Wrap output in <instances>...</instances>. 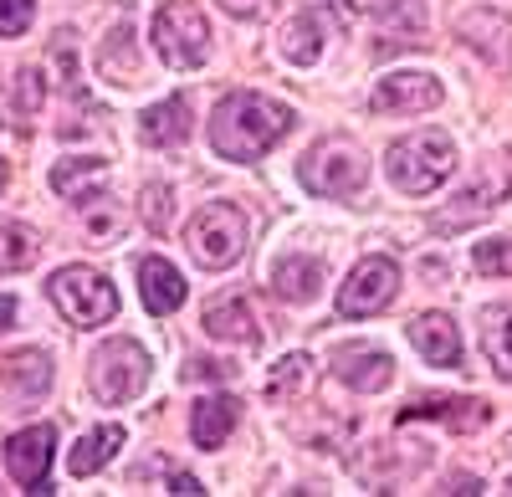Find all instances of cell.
Here are the masks:
<instances>
[{"label": "cell", "mask_w": 512, "mask_h": 497, "mask_svg": "<svg viewBox=\"0 0 512 497\" xmlns=\"http://www.w3.org/2000/svg\"><path fill=\"white\" fill-rule=\"evenodd\" d=\"M52 446L57 431L52 426H26L6 441V467L26 492H47V472H52Z\"/></svg>", "instance_id": "cell-10"}, {"label": "cell", "mask_w": 512, "mask_h": 497, "mask_svg": "<svg viewBox=\"0 0 512 497\" xmlns=\"http://www.w3.org/2000/svg\"><path fill=\"white\" fill-rule=\"evenodd\" d=\"M221 6H226V11H236V16H267V11L277 6V0H221Z\"/></svg>", "instance_id": "cell-33"}, {"label": "cell", "mask_w": 512, "mask_h": 497, "mask_svg": "<svg viewBox=\"0 0 512 497\" xmlns=\"http://www.w3.org/2000/svg\"><path fill=\"white\" fill-rule=\"evenodd\" d=\"M123 446V426H98V431H88L77 446H72V457H67V472L72 477H93V472H103L108 462H113V451Z\"/></svg>", "instance_id": "cell-20"}, {"label": "cell", "mask_w": 512, "mask_h": 497, "mask_svg": "<svg viewBox=\"0 0 512 497\" xmlns=\"http://www.w3.org/2000/svg\"><path fill=\"white\" fill-rule=\"evenodd\" d=\"M164 200H169V190H164V185H149V190H144V216H149V226H154V231H169Z\"/></svg>", "instance_id": "cell-32"}, {"label": "cell", "mask_w": 512, "mask_h": 497, "mask_svg": "<svg viewBox=\"0 0 512 497\" xmlns=\"http://www.w3.org/2000/svg\"><path fill=\"white\" fill-rule=\"evenodd\" d=\"M236 421H241V400H236V395H205V400H195L190 436H195V446L216 451V446H226V441H231Z\"/></svg>", "instance_id": "cell-15"}, {"label": "cell", "mask_w": 512, "mask_h": 497, "mask_svg": "<svg viewBox=\"0 0 512 497\" xmlns=\"http://www.w3.org/2000/svg\"><path fill=\"white\" fill-rule=\"evenodd\" d=\"M6 385H11V395H41L52 385V359L36 354V349L6 359Z\"/></svg>", "instance_id": "cell-23"}, {"label": "cell", "mask_w": 512, "mask_h": 497, "mask_svg": "<svg viewBox=\"0 0 512 497\" xmlns=\"http://www.w3.org/2000/svg\"><path fill=\"white\" fill-rule=\"evenodd\" d=\"M93 170H103V159H67V164H57V170H52V190L72 200L77 195V180L93 175Z\"/></svg>", "instance_id": "cell-27"}, {"label": "cell", "mask_w": 512, "mask_h": 497, "mask_svg": "<svg viewBox=\"0 0 512 497\" xmlns=\"http://www.w3.org/2000/svg\"><path fill=\"white\" fill-rule=\"evenodd\" d=\"M47 293H52V308L72 323V328H98L118 313V293H113V282L98 277L93 267H62L52 282H47Z\"/></svg>", "instance_id": "cell-4"}, {"label": "cell", "mask_w": 512, "mask_h": 497, "mask_svg": "<svg viewBox=\"0 0 512 497\" xmlns=\"http://www.w3.org/2000/svg\"><path fill=\"white\" fill-rule=\"evenodd\" d=\"M349 6L364 11V16H374V21H395L405 31L420 26V0H349Z\"/></svg>", "instance_id": "cell-26"}, {"label": "cell", "mask_w": 512, "mask_h": 497, "mask_svg": "<svg viewBox=\"0 0 512 497\" xmlns=\"http://www.w3.org/2000/svg\"><path fill=\"white\" fill-rule=\"evenodd\" d=\"M369 103L374 113H420V108L441 103V82L431 72H390V77H379Z\"/></svg>", "instance_id": "cell-12"}, {"label": "cell", "mask_w": 512, "mask_h": 497, "mask_svg": "<svg viewBox=\"0 0 512 497\" xmlns=\"http://www.w3.org/2000/svg\"><path fill=\"white\" fill-rule=\"evenodd\" d=\"M333 380H344L349 390H364V395H374V390H384L390 385V375H395V359L384 354L379 344H344V349H333Z\"/></svg>", "instance_id": "cell-11"}, {"label": "cell", "mask_w": 512, "mask_h": 497, "mask_svg": "<svg viewBox=\"0 0 512 497\" xmlns=\"http://www.w3.org/2000/svg\"><path fill=\"white\" fill-rule=\"evenodd\" d=\"M200 328L210 339H226V344H256L262 334H256V318H251V308L241 303V298H221V303H210L205 308V318H200Z\"/></svg>", "instance_id": "cell-18"}, {"label": "cell", "mask_w": 512, "mask_h": 497, "mask_svg": "<svg viewBox=\"0 0 512 497\" xmlns=\"http://www.w3.org/2000/svg\"><path fill=\"white\" fill-rule=\"evenodd\" d=\"M139 134H144L154 149H180V144L190 139V103H185V98L154 103V108L139 118Z\"/></svg>", "instance_id": "cell-17"}, {"label": "cell", "mask_w": 512, "mask_h": 497, "mask_svg": "<svg viewBox=\"0 0 512 497\" xmlns=\"http://www.w3.org/2000/svg\"><path fill=\"white\" fill-rule=\"evenodd\" d=\"M6 180H11V164H6V159H0V190H6Z\"/></svg>", "instance_id": "cell-36"}, {"label": "cell", "mask_w": 512, "mask_h": 497, "mask_svg": "<svg viewBox=\"0 0 512 497\" xmlns=\"http://www.w3.org/2000/svg\"><path fill=\"white\" fill-rule=\"evenodd\" d=\"M36 16V0H0V36H21Z\"/></svg>", "instance_id": "cell-29"}, {"label": "cell", "mask_w": 512, "mask_h": 497, "mask_svg": "<svg viewBox=\"0 0 512 497\" xmlns=\"http://www.w3.org/2000/svg\"><path fill=\"white\" fill-rule=\"evenodd\" d=\"M395 293H400V267L390 257H364L349 272V282L338 287V313L344 318H369L379 308H390Z\"/></svg>", "instance_id": "cell-8"}, {"label": "cell", "mask_w": 512, "mask_h": 497, "mask_svg": "<svg viewBox=\"0 0 512 497\" xmlns=\"http://www.w3.org/2000/svg\"><path fill=\"white\" fill-rule=\"evenodd\" d=\"M88 385L103 405H123V400H134L144 385H149V354L139 344H128V339H108L93 364H88Z\"/></svg>", "instance_id": "cell-6"}, {"label": "cell", "mask_w": 512, "mask_h": 497, "mask_svg": "<svg viewBox=\"0 0 512 497\" xmlns=\"http://www.w3.org/2000/svg\"><path fill=\"white\" fill-rule=\"evenodd\" d=\"M164 492H185V497H195V492H205V487H200V477H190V472H175Z\"/></svg>", "instance_id": "cell-34"}, {"label": "cell", "mask_w": 512, "mask_h": 497, "mask_svg": "<svg viewBox=\"0 0 512 497\" xmlns=\"http://www.w3.org/2000/svg\"><path fill=\"white\" fill-rule=\"evenodd\" d=\"M154 47H159V57L169 67H180V72L205 67L210 26H205V16L190 6V0H169V6H159V16H154Z\"/></svg>", "instance_id": "cell-5"}, {"label": "cell", "mask_w": 512, "mask_h": 497, "mask_svg": "<svg viewBox=\"0 0 512 497\" xmlns=\"http://www.w3.org/2000/svg\"><path fill=\"white\" fill-rule=\"evenodd\" d=\"M190 252L200 267H231L241 252H246V216L236 211V205L216 200V205H205V211L190 221Z\"/></svg>", "instance_id": "cell-7"}, {"label": "cell", "mask_w": 512, "mask_h": 497, "mask_svg": "<svg viewBox=\"0 0 512 497\" xmlns=\"http://www.w3.org/2000/svg\"><path fill=\"white\" fill-rule=\"evenodd\" d=\"M507 492H512V477H507Z\"/></svg>", "instance_id": "cell-37"}, {"label": "cell", "mask_w": 512, "mask_h": 497, "mask_svg": "<svg viewBox=\"0 0 512 497\" xmlns=\"http://www.w3.org/2000/svg\"><path fill=\"white\" fill-rule=\"evenodd\" d=\"M282 52H287V62H297V67H313V62L323 57V21H318L313 11H303V16L287 26Z\"/></svg>", "instance_id": "cell-21"}, {"label": "cell", "mask_w": 512, "mask_h": 497, "mask_svg": "<svg viewBox=\"0 0 512 497\" xmlns=\"http://www.w3.org/2000/svg\"><path fill=\"white\" fill-rule=\"evenodd\" d=\"M477 272H512V241H477Z\"/></svg>", "instance_id": "cell-31"}, {"label": "cell", "mask_w": 512, "mask_h": 497, "mask_svg": "<svg viewBox=\"0 0 512 497\" xmlns=\"http://www.w3.org/2000/svg\"><path fill=\"white\" fill-rule=\"evenodd\" d=\"M308 359L303 354H287L282 364H277V385H272V400H282L287 390H303L308 385V369H303Z\"/></svg>", "instance_id": "cell-30"}, {"label": "cell", "mask_w": 512, "mask_h": 497, "mask_svg": "<svg viewBox=\"0 0 512 497\" xmlns=\"http://www.w3.org/2000/svg\"><path fill=\"white\" fill-rule=\"evenodd\" d=\"M384 170H390V180L405 190V195H431L451 180L456 170V144L451 134L441 129H420V134H405L390 159H384Z\"/></svg>", "instance_id": "cell-2"}, {"label": "cell", "mask_w": 512, "mask_h": 497, "mask_svg": "<svg viewBox=\"0 0 512 497\" xmlns=\"http://www.w3.org/2000/svg\"><path fill=\"white\" fill-rule=\"evenodd\" d=\"M410 421H446L451 431H477V426H487V405L461 400V395H425L400 410V426H410Z\"/></svg>", "instance_id": "cell-14"}, {"label": "cell", "mask_w": 512, "mask_h": 497, "mask_svg": "<svg viewBox=\"0 0 512 497\" xmlns=\"http://www.w3.org/2000/svg\"><path fill=\"white\" fill-rule=\"evenodd\" d=\"M139 293H144V308L154 318L164 313H175L185 303V277L175 272V262H164V257H144L139 262Z\"/></svg>", "instance_id": "cell-16"}, {"label": "cell", "mask_w": 512, "mask_h": 497, "mask_svg": "<svg viewBox=\"0 0 512 497\" xmlns=\"http://www.w3.org/2000/svg\"><path fill=\"white\" fill-rule=\"evenodd\" d=\"M82 216H88L93 236H103V241H113V236H118V226H123V211H118V205H113L108 195H98V205H88Z\"/></svg>", "instance_id": "cell-28"}, {"label": "cell", "mask_w": 512, "mask_h": 497, "mask_svg": "<svg viewBox=\"0 0 512 497\" xmlns=\"http://www.w3.org/2000/svg\"><path fill=\"white\" fill-rule=\"evenodd\" d=\"M297 180H303L313 195L323 200H344V195H359L364 180H369V159L364 149H354L349 139H323L303 154L297 164Z\"/></svg>", "instance_id": "cell-3"}, {"label": "cell", "mask_w": 512, "mask_h": 497, "mask_svg": "<svg viewBox=\"0 0 512 497\" xmlns=\"http://www.w3.org/2000/svg\"><path fill=\"white\" fill-rule=\"evenodd\" d=\"M410 344L420 349L425 364L461 369V334H456V323H451L446 313H420V318H410Z\"/></svg>", "instance_id": "cell-13"}, {"label": "cell", "mask_w": 512, "mask_h": 497, "mask_svg": "<svg viewBox=\"0 0 512 497\" xmlns=\"http://www.w3.org/2000/svg\"><path fill=\"white\" fill-rule=\"evenodd\" d=\"M41 257V241L21 221H0V272H26Z\"/></svg>", "instance_id": "cell-22"}, {"label": "cell", "mask_w": 512, "mask_h": 497, "mask_svg": "<svg viewBox=\"0 0 512 497\" xmlns=\"http://www.w3.org/2000/svg\"><path fill=\"white\" fill-rule=\"evenodd\" d=\"M292 129V108L262 93H226L216 103V118H210V149L221 159L251 164L262 159L282 134Z\"/></svg>", "instance_id": "cell-1"}, {"label": "cell", "mask_w": 512, "mask_h": 497, "mask_svg": "<svg viewBox=\"0 0 512 497\" xmlns=\"http://www.w3.org/2000/svg\"><path fill=\"white\" fill-rule=\"evenodd\" d=\"M482 344H487V359L502 380H512V308H492L487 323H482Z\"/></svg>", "instance_id": "cell-24"}, {"label": "cell", "mask_w": 512, "mask_h": 497, "mask_svg": "<svg viewBox=\"0 0 512 497\" xmlns=\"http://www.w3.org/2000/svg\"><path fill=\"white\" fill-rule=\"evenodd\" d=\"M98 67H103L113 82H134V77H139V52H128V31H113V41L98 52Z\"/></svg>", "instance_id": "cell-25"}, {"label": "cell", "mask_w": 512, "mask_h": 497, "mask_svg": "<svg viewBox=\"0 0 512 497\" xmlns=\"http://www.w3.org/2000/svg\"><path fill=\"white\" fill-rule=\"evenodd\" d=\"M507 185H512V154H502V159L492 164V170H487L477 185H466V190L456 195L451 211L431 216V231H456V226H472V221L492 216V211H497V200L507 195Z\"/></svg>", "instance_id": "cell-9"}, {"label": "cell", "mask_w": 512, "mask_h": 497, "mask_svg": "<svg viewBox=\"0 0 512 497\" xmlns=\"http://www.w3.org/2000/svg\"><path fill=\"white\" fill-rule=\"evenodd\" d=\"M11 323H16V303L0 298V328H11Z\"/></svg>", "instance_id": "cell-35"}, {"label": "cell", "mask_w": 512, "mask_h": 497, "mask_svg": "<svg viewBox=\"0 0 512 497\" xmlns=\"http://www.w3.org/2000/svg\"><path fill=\"white\" fill-rule=\"evenodd\" d=\"M272 287L287 303H313L318 287H323V262L318 257H282L277 272H272Z\"/></svg>", "instance_id": "cell-19"}]
</instances>
